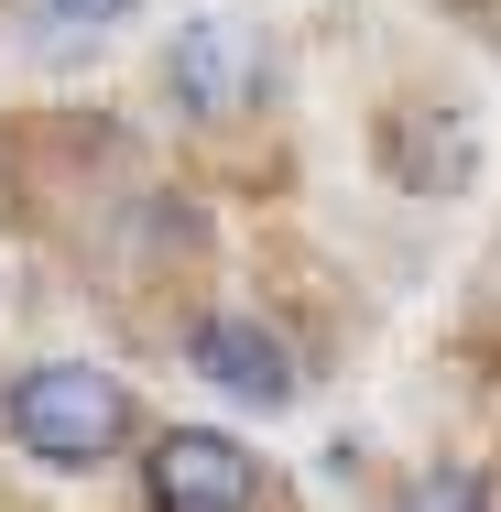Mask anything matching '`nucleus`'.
Instances as JSON below:
<instances>
[{
	"label": "nucleus",
	"instance_id": "7ed1b4c3",
	"mask_svg": "<svg viewBox=\"0 0 501 512\" xmlns=\"http://www.w3.org/2000/svg\"><path fill=\"white\" fill-rule=\"evenodd\" d=\"M197 371L229 393V404H262V414L295 404V349H284L262 316H207L197 327Z\"/></svg>",
	"mask_w": 501,
	"mask_h": 512
},
{
	"label": "nucleus",
	"instance_id": "f03ea898",
	"mask_svg": "<svg viewBox=\"0 0 501 512\" xmlns=\"http://www.w3.org/2000/svg\"><path fill=\"white\" fill-rule=\"evenodd\" d=\"M142 502L153 512H251L262 502V458L229 425H164L142 447Z\"/></svg>",
	"mask_w": 501,
	"mask_h": 512
},
{
	"label": "nucleus",
	"instance_id": "0eeeda50",
	"mask_svg": "<svg viewBox=\"0 0 501 512\" xmlns=\"http://www.w3.org/2000/svg\"><path fill=\"white\" fill-rule=\"evenodd\" d=\"M55 11H66V22H88V33H99V22H131V11H142V0H55Z\"/></svg>",
	"mask_w": 501,
	"mask_h": 512
},
{
	"label": "nucleus",
	"instance_id": "39448f33",
	"mask_svg": "<svg viewBox=\"0 0 501 512\" xmlns=\"http://www.w3.org/2000/svg\"><path fill=\"white\" fill-rule=\"evenodd\" d=\"M382 153H393V175L403 186H469V131H458V109H436V142L414 131V109H393V131H382Z\"/></svg>",
	"mask_w": 501,
	"mask_h": 512
},
{
	"label": "nucleus",
	"instance_id": "f257e3e1",
	"mask_svg": "<svg viewBox=\"0 0 501 512\" xmlns=\"http://www.w3.org/2000/svg\"><path fill=\"white\" fill-rule=\"evenodd\" d=\"M0 425L33 469H99L131 447V382L99 371V360H44L0 393Z\"/></svg>",
	"mask_w": 501,
	"mask_h": 512
},
{
	"label": "nucleus",
	"instance_id": "423d86ee",
	"mask_svg": "<svg viewBox=\"0 0 501 512\" xmlns=\"http://www.w3.org/2000/svg\"><path fill=\"white\" fill-rule=\"evenodd\" d=\"M414 512H491V480H480V469H436V480L414 491Z\"/></svg>",
	"mask_w": 501,
	"mask_h": 512
},
{
	"label": "nucleus",
	"instance_id": "20e7f679",
	"mask_svg": "<svg viewBox=\"0 0 501 512\" xmlns=\"http://www.w3.org/2000/svg\"><path fill=\"white\" fill-rule=\"evenodd\" d=\"M164 77H175V99L197 109V120H229V109L262 88V66H251V44H240L229 22H186L175 55H164Z\"/></svg>",
	"mask_w": 501,
	"mask_h": 512
}]
</instances>
